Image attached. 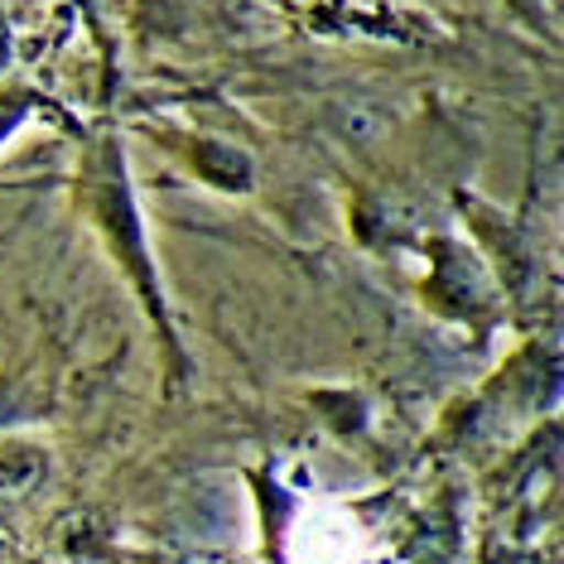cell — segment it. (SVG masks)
<instances>
[{"label": "cell", "mask_w": 564, "mask_h": 564, "mask_svg": "<svg viewBox=\"0 0 564 564\" xmlns=\"http://www.w3.org/2000/svg\"><path fill=\"white\" fill-rule=\"evenodd\" d=\"M371 555L367 531L333 497H310L290 531V564H362Z\"/></svg>", "instance_id": "cell-1"}]
</instances>
